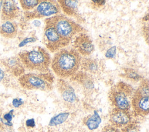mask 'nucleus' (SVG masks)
Returning a JSON list of instances; mask_svg holds the SVG:
<instances>
[{"label": "nucleus", "instance_id": "5701e85b", "mask_svg": "<svg viewBox=\"0 0 149 132\" xmlns=\"http://www.w3.org/2000/svg\"><path fill=\"white\" fill-rule=\"evenodd\" d=\"M101 132H121V131L120 129H118L109 124L105 126L102 129Z\"/></svg>", "mask_w": 149, "mask_h": 132}, {"label": "nucleus", "instance_id": "0eeeda50", "mask_svg": "<svg viewBox=\"0 0 149 132\" xmlns=\"http://www.w3.org/2000/svg\"><path fill=\"white\" fill-rule=\"evenodd\" d=\"M61 9L58 1L42 0L32 10L25 11L24 17L27 20L52 16L61 13Z\"/></svg>", "mask_w": 149, "mask_h": 132}, {"label": "nucleus", "instance_id": "39448f33", "mask_svg": "<svg viewBox=\"0 0 149 132\" xmlns=\"http://www.w3.org/2000/svg\"><path fill=\"white\" fill-rule=\"evenodd\" d=\"M20 86L27 90H40L49 92L53 89L54 76L48 73H24L18 78Z\"/></svg>", "mask_w": 149, "mask_h": 132}, {"label": "nucleus", "instance_id": "c85d7f7f", "mask_svg": "<svg viewBox=\"0 0 149 132\" xmlns=\"http://www.w3.org/2000/svg\"><path fill=\"white\" fill-rule=\"evenodd\" d=\"M26 124L27 127H31L33 128L35 126V121L34 119H30L26 120Z\"/></svg>", "mask_w": 149, "mask_h": 132}, {"label": "nucleus", "instance_id": "7c9ffc66", "mask_svg": "<svg viewBox=\"0 0 149 132\" xmlns=\"http://www.w3.org/2000/svg\"><path fill=\"white\" fill-rule=\"evenodd\" d=\"M5 130V123L3 119L0 116V131H3Z\"/></svg>", "mask_w": 149, "mask_h": 132}, {"label": "nucleus", "instance_id": "4be33fe9", "mask_svg": "<svg viewBox=\"0 0 149 132\" xmlns=\"http://www.w3.org/2000/svg\"><path fill=\"white\" fill-rule=\"evenodd\" d=\"M121 132H140V126L139 123L136 120H132L129 123L120 129Z\"/></svg>", "mask_w": 149, "mask_h": 132}, {"label": "nucleus", "instance_id": "6e6552de", "mask_svg": "<svg viewBox=\"0 0 149 132\" xmlns=\"http://www.w3.org/2000/svg\"><path fill=\"white\" fill-rule=\"evenodd\" d=\"M70 40L61 37L52 26L45 24L43 42L51 52H56L68 46Z\"/></svg>", "mask_w": 149, "mask_h": 132}, {"label": "nucleus", "instance_id": "72a5a7b5", "mask_svg": "<svg viewBox=\"0 0 149 132\" xmlns=\"http://www.w3.org/2000/svg\"><path fill=\"white\" fill-rule=\"evenodd\" d=\"M3 1L0 0V15H1V8H2V5Z\"/></svg>", "mask_w": 149, "mask_h": 132}, {"label": "nucleus", "instance_id": "7ed1b4c3", "mask_svg": "<svg viewBox=\"0 0 149 132\" xmlns=\"http://www.w3.org/2000/svg\"><path fill=\"white\" fill-rule=\"evenodd\" d=\"M134 88L130 84L119 81L112 85L108 93V98L112 108L131 111V101Z\"/></svg>", "mask_w": 149, "mask_h": 132}, {"label": "nucleus", "instance_id": "423d86ee", "mask_svg": "<svg viewBox=\"0 0 149 132\" xmlns=\"http://www.w3.org/2000/svg\"><path fill=\"white\" fill-rule=\"evenodd\" d=\"M133 116L145 117L149 113V83L148 79H143L134 90L131 101Z\"/></svg>", "mask_w": 149, "mask_h": 132}, {"label": "nucleus", "instance_id": "aec40b11", "mask_svg": "<svg viewBox=\"0 0 149 132\" xmlns=\"http://www.w3.org/2000/svg\"><path fill=\"white\" fill-rule=\"evenodd\" d=\"M69 112H62L52 117L49 122L50 126H56L64 123L69 117Z\"/></svg>", "mask_w": 149, "mask_h": 132}, {"label": "nucleus", "instance_id": "20e7f679", "mask_svg": "<svg viewBox=\"0 0 149 132\" xmlns=\"http://www.w3.org/2000/svg\"><path fill=\"white\" fill-rule=\"evenodd\" d=\"M44 21L45 24L52 26L61 37L70 41L74 36L86 31L79 23L62 14L46 18Z\"/></svg>", "mask_w": 149, "mask_h": 132}, {"label": "nucleus", "instance_id": "f03ea898", "mask_svg": "<svg viewBox=\"0 0 149 132\" xmlns=\"http://www.w3.org/2000/svg\"><path fill=\"white\" fill-rule=\"evenodd\" d=\"M17 56L24 69L40 73H48L49 71L51 58L49 53L42 47H38L30 51L19 52Z\"/></svg>", "mask_w": 149, "mask_h": 132}, {"label": "nucleus", "instance_id": "9b49d317", "mask_svg": "<svg viewBox=\"0 0 149 132\" xmlns=\"http://www.w3.org/2000/svg\"><path fill=\"white\" fill-rule=\"evenodd\" d=\"M74 49L80 55L88 56L94 51V45L91 38L85 34L80 33L76 37L73 42Z\"/></svg>", "mask_w": 149, "mask_h": 132}, {"label": "nucleus", "instance_id": "c756f323", "mask_svg": "<svg viewBox=\"0 0 149 132\" xmlns=\"http://www.w3.org/2000/svg\"><path fill=\"white\" fill-rule=\"evenodd\" d=\"M3 118L7 121L8 122V123H9L10 122V120H12V115L10 113H6L4 116H3Z\"/></svg>", "mask_w": 149, "mask_h": 132}, {"label": "nucleus", "instance_id": "4468645a", "mask_svg": "<svg viewBox=\"0 0 149 132\" xmlns=\"http://www.w3.org/2000/svg\"><path fill=\"white\" fill-rule=\"evenodd\" d=\"M61 10L69 17H74L80 22H83L84 19L79 13L78 8V1L60 0L58 1Z\"/></svg>", "mask_w": 149, "mask_h": 132}, {"label": "nucleus", "instance_id": "2f4dec72", "mask_svg": "<svg viewBox=\"0 0 149 132\" xmlns=\"http://www.w3.org/2000/svg\"><path fill=\"white\" fill-rule=\"evenodd\" d=\"M3 76H4V73H3V71L0 69V81L3 79Z\"/></svg>", "mask_w": 149, "mask_h": 132}, {"label": "nucleus", "instance_id": "dca6fc26", "mask_svg": "<svg viewBox=\"0 0 149 132\" xmlns=\"http://www.w3.org/2000/svg\"><path fill=\"white\" fill-rule=\"evenodd\" d=\"M72 78L85 90L90 91L94 88V81L92 76L86 72L81 70L78 71Z\"/></svg>", "mask_w": 149, "mask_h": 132}, {"label": "nucleus", "instance_id": "bb28decb", "mask_svg": "<svg viewBox=\"0 0 149 132\" xmlns=\"http://www.w3.org/2000/svg\"><path fill=\"white\" fill-rule=\"evenodd\" d=\"M37 40L36 38H34V37H29V38H27L24 40H23L19 44V47H23L24 46V45H26V44L27 43H29V42H33L34 41H36Z\"/></svg>", "mask_w": 149, "mask_h": 132}, {"label": "nucleus", "instance_id": "6ab92c4d", "mask_svg": "<svg viewBox=\"0 0 149 132\" xmlns=\"http://www.w3.org/2000/svg\"><path fill=\"white\" fill-rule=\"evenodd\" d=\"M123 71L124 72L120 76L134 83L140 81L144 79L137 71L133 68H125Z\"/></svg>", "mask_w": 149, "mask_h": 132}, {"label": "nucleus", "instance_id": "2eb2a0df", "mask_svg": "<svg viewBox=\"0 0 149 132\" xmlns=\"http://www.w3.org/2000/svg\"><path fill=\"white\" fill-rule=\"evenodd\" d=\"M2 65L7 72L16 77H20L24 73L25 69L18 56L7 58L2 60Z\"/></svg>", "mask_w": 149, "mask_h": 132}, {"label": "nucleus", "instance_id": "473e14b6", "mask_svg": "<svg viewBox=\"0 0 149 132\" xmlns=\"http://www.w3.org/2000/svg\"><path fill=\"white\" fill-rule=\"evenodd\" d=\"M148 14H147V15L146 16H144L143 18V19L144 20V21H146V22H148Z\"/></svg>", "mask_w": 149, "mask_h": 132}, {"label": "nucleus", "instance_id": "a878e982", "mask_svg": "<svg viewBox=\"0 0 149 132\" xmlns=\"http://www.w3.org/2000/svg\"><path fill=\"white\" fill-rule=\"evenodd\" d=\"M116 53V47H112L107 50L105 56L108 58H112Z\"/></svg>", "mask_w": 149, "mask_h": 132}, {"label": "nucleus", "instance_id": "9d476101", "mask_svg": "<svg viewBox=\"0 0 149 132\" xmlns=\"http://www.w3.org/2000/svg\"><path fill=\"white\" fill-rule=\"evenodd\" d=\"M132 118L133 115L131 111L115 108H112L109 115L110 124L119 129L129 123L132 120Z\"/></svg>", "mask_w": 149, "mask_h": 132}, {"label": "nucleus", "instance_id": "cd10ccee", "mask_svg": "<svg viewBox=\"0 0 149 132\" xmlns=\"http://www.w3.org/2000/svg\"><path fill=\"white\" fill-rule=\"evenodd\" d=\"M12 104L13 105V106L16 108H18L19 106H20V105H22L23 104V101L21 99H19V98H15L12 101Z\"/></svg>", "mask_w": 149, "mask_h": 132}, {"label": "nucleus", "instance_id": "a211bd4d", "mask_svg": "<svg viewBox=\"0 0 149 132\" xmlns=\"http://www.w3.org/2000/svg\"><path fill=\"white\" fill-rule=\"evenodd\" d=\"M101 122V119L96 110L94 111V113L88 115L83 119L84 124L89 130H94L97 129Z\"/></svg>", "mask_w": 149, "mask_h": 132}, {"label": "nucleus", "instance_id": "ddd939ff", "mask_svg": "<svg viewBox=\"0 0 149 132\" xmlns=\"http://www.w3.org/2000/svg\"><path fill=\"white\" fill-rule=\"evenodd\" d=\"M19 15L20 9L15 1H3L0 15L2 21H13Z\"/></svg>", "mask_w": 149, "mask_h": 132}, {"label": "nucleus", "instance_id": "393cba45", "mask_svg": "<svg viewBox=\"0 0 149 132\" xmlns=\"http://www.w3.org/2000/svg\"><path fill=\"white\" fill-rule=\"evenodd\" d=\"M142 31H143V34L144 39H145L147 44H148V23L144 24V25L143 27Z\"/></svg>", "mask_w": 149, "mask_h": 132}, {"label": "nucleus", "instance_id": "f3484780", "mask_svg": "<svg viewBox=\"0 0 149 132\" xmlns=\"http://www.w3.org/2000/svg\"><path fill=\"white\" fill-rule=\"evenodd\" d=\"M17 32V24L13 21L4 22L0 26V34L6 38L13 39L15 38Z\"/></svg>", "mask_w": 149, "mask_h": 132}, {"label": "nucleus", "instance_id": "412c9836", "mask_svg": "<svg viewBox=\"0 0 149 132\" xmlns=\"http://www.w3.org/2000/svg\"><path fill=\"white\" fill-rule=\"evenodd\" d=\"M41 2V0H20L19 1L22 8L25 11L34 9Z\"/></svg>", "mask_w": 149, "mask_h": 132}, {"label": "nucleus", "instance_id": "1a4fd4ad", "mask_svg": "<svg viewBox=\"0 0 149 132\" xmlns=\"http://www.w3.org/2000/svg\"><path fill=\"white\" fill-rule=\"evenodd\" d=\"M56 87L65 105L69 108H74L78 98L73 87L64 79H59L57 80Z\"/></svg>", "mask_w": 149, "mask_h": 132}, {"label": "nucleus", "instance_id": "f257e3e1", "mask_svg": "<svg viewBox=\"0 0 149 132\" xmlns=\"http://www.w3.org/2000/svg\"><path fill=\"white\" fill-rule=\"evenodd\" d=\"M81 55L73 48H63L56 52L51 62L54 73L60 79L72 77L80 67Z\"/></svg>", "mask_w": 149, "mask_h": 132}, {"label": "nucleus", "instance_id": "b1692460", "mask_svg": "<svg viewBox=\"0 0 149 132\" xmlns=\"http://www.w3.org/2000/svg\"><path fill=\"white\" fill-rule=\"evenodd\" d=\"M106 3V1H91V5L94 9H100Z\"/></svg>", "mask_w": 149, "mask_h": 132}, {"label": "nucleus", "instance_id": "f8f14e48", "mask_svg": "<svg viewBox=\"0 0 149 132\" xmlns=\"http://www.w3.org/2000/svg\"><path fill=\"white\" fill-rule=\"evenodd\" d=\"M81 70L90 75L99 74L101 73L105 65L103 61L92 58H81L80 67Z\"/></svg>", "mask_w": 149, "mask_h": 132}]
</instances>
